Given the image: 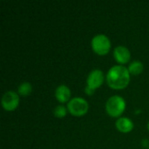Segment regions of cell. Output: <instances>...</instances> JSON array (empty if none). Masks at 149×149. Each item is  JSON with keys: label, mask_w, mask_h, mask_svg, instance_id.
Segmentation results:
<instances>
[{"label": "cell", "mask_w": 149, "mask_h": 149, "mask_svg": "<svg viewBox=\"0 0 149 149\" xmlns=\"http://www.w3.org/2000/svg\"><path fill=\"white\" fill-rule=\"evenodd\" d=\"M68 112V109L64 105H58L53 109V114L57 118H64Z\"/></svg>", "instance_id": "7c38bea8"}, {"label": "cell", "mask_w": 149, "mask_h": 149, "mask_svg": "<svg viewBox=\"0 0 149 149\" xmlns=\"http://www.w3.org/2000/svg\"><path fill=\"white\" fill-rule=\"evenodd\" d=\"M148 149H149V148H148Z\"/></svg>", "instance_id": "2e32d148"}, {"label": "cell", "mask_w": 149, "mask_h": 149, "mask_svg": "<svg viewBox=\"0 0 149 149\" xmlns=\"http://www.w3.org/2000/svg\"><path fill=\"white\" fill-rule=\"evenodd\" d=\"M148 139H143V141H142V145H143V147H147V146H148Z\"/></svg>", "instance_id": "5bb4252c"}, {"label": "cell", "mask_w": 149, "mask_h": 149, "mask_svg": "<svg viewBox=\"0 0 149 149\" xmlns=\"http://www.w3.org/2000/svg\"><path fill=\"white\" fill-rule=\"evenodd\" d=\"M91 46L98 55H106L110 52L112 44L110 38L103 33L96 34L91 40Z\"/></svg>", "instance_id": "3957f363"}, {"label": "cell", "mask_w": 149, "mask_h": 149, "mask_svg": "<svg viewBox=\"0 0 149 149\" xmlns=\"http://www.w3.org/2000/svg\"><path fill=\"white\" fill-rule=\"evenodd\" d=\"M32 91V86L28 81L22 82L17 87V93L21 96H27Z\"/></svg>", "instance_id": "8fae6325"}, {"label": "cell", "mask_w": 149, "mask_h": 149, "mask_svg": "<svg viewBox=\"0 0 149 149\" xmlns=\"http://www.w3.org/2000/svg\"><path fill=\"white\" fill-rule=\"evenodd\" d=\"M128 71L130 72V74L133 75H138L140 73H141L144 70V65L143 63L140 60H134L132 61L129 65H128Z\"/></svg>", "instance_id": "30bf717a"}, {"label": "cell", "mask_w": 149, "mask_h": 149, "mask_svg": "<svg viewBox=\"0 0 149 149\" xmlns=\"http://www.w3.org/2000/svg\"><path fill=\"white\" fill-rule=\"evenodd\" d=\"M106 111L112 117L119 118L127 107L126 100L120 95H113L106 102Z\"/></svg>", "instance_id": "7a4b0ae2"}, {"label": "cell", "mask_w": 149, "mask_h": 149, "mask_svg": "<svg viewBox=\"0 0 149 149\" xmlns=\"http://www.w3.org/2000/svg\"><path fill=\"white\" fill-rule=\"evenodd\" d=\"M113 57L119 65H124L128 63L131 58V52L125 45H118L113 49Z\"/></svg>", "instance_id": "52a82bcc"}, {"label": "cell", "mask_w": 149, "mask_h": 149, "mask_svg": "<svg viewBox=\"0 0 149 149\" xmlns=\"http://www.w3.org/2000/svg\"><path fill=\"white\" fill-rule=\"evenodd\" d=\"M148 131H149V121H148Z\"/></svg>", "instance_id": "9a60e30c"}, {"label": "cell", "mask_w": 149, "mask_h": 149, "mask_svg": "<svg viewBox=\"0 0 149 149\" xmlns=\"http://www.w3.org/2000/svg\"><path fill=\"white\" fill-rule=\"evenodd\" d=\"M68 112L74 116H82L88 112L89 104L86 100L82 97H74L67 103Z\"/></svg>", "instance_id": "277c9868"}, {"label": "cell", "mask_w": 149, "mask_h": 149, "mask_svg": "<svg viewBox=\"0 0 149 149\" xmlns=\"http://www.w3.org/2000/svg\"><path fill=\"white\" fill-rule=\"evenodd\" d=\"M55 98L56 100L60 103H65L69 102L71 100V89L65 84L58 85L55 89Z\"/></svg>", "instance_id": "ba28073f"}, {"label": "cell", "mask_w": 149, "mask_h": 149, "mask_svg": "<svg viewBox=\"0 0 149 149\" xmlns=\"http://www.w3.org/2000/svg\"><path fill=\"white\" fill-rule=\"evenodd\" d=\"M105 80V74L102 70L96 68L92 70L86 78V86L95 90L99 88Z\"/></svg>", "instance_id": "8992f818"}, {"label": "cell", "mask_w": 149, "mask_h": 149, "mask_svg": "<svg viewBox=\"0 0 149 149\" xmlns=\"http://www.w3.org/2000/svg\"><path fill=\"white\" fill-rule=\"evenodd\" d=\"M130 72L128 68L122 65L112 66L107 73L106 79L107 85L113 89H123L127 86L130 81Z\"/></svg>", "instance_id": "6da1fadb"}, {"label": "cell", "mask_w": 149, "mask_h": 149, "mask_svg": "<svg viewBox=\"0 0 149 149\" xmlns=\"http://www.w3.org/2000/svg\"><path fill=\"white\" fill-rule=\"evenodd\" d=\"M94 91H95V90L92 89V88H91V87H89L88 86H86V87H85V93H86V94H88V95H92V94H93Z\"/></svg>", "instance_id": "4fadbf2b"}, {"label": "cell", "mask_w": 149, "mask_h": 149, "mask_svg": "<svg viewBox=\"0 0 149 149\" xmlns=\"http://www.w3.org/2000/svg\"><path fill=\"white\" fill-rule=\"evenodd\" d=\"M115 127H116V128L120 133L127 134V133L131 132L134 129V121L130 118L126 117V116H123V117H119L116 120V121H115Z\"/></svg>", "instance_id": "9c48e42d"}, {"label": "cell", "mask_w": 149, "mask_h": 149, "mask_svg": "<svg viewBox=\"0 0 149 149\" xmlns=\"http://www.w3.org/2000/svg\"><path fill=\"white\" fill-rule=\"evenodd\" d=\"M19 101H20V98L17 92L10 90L3 93L1 99V105L4 110L10 112L15 110L18 107Z\"/></svg>", "instance_id": "5b68a950"}]
</instances>
